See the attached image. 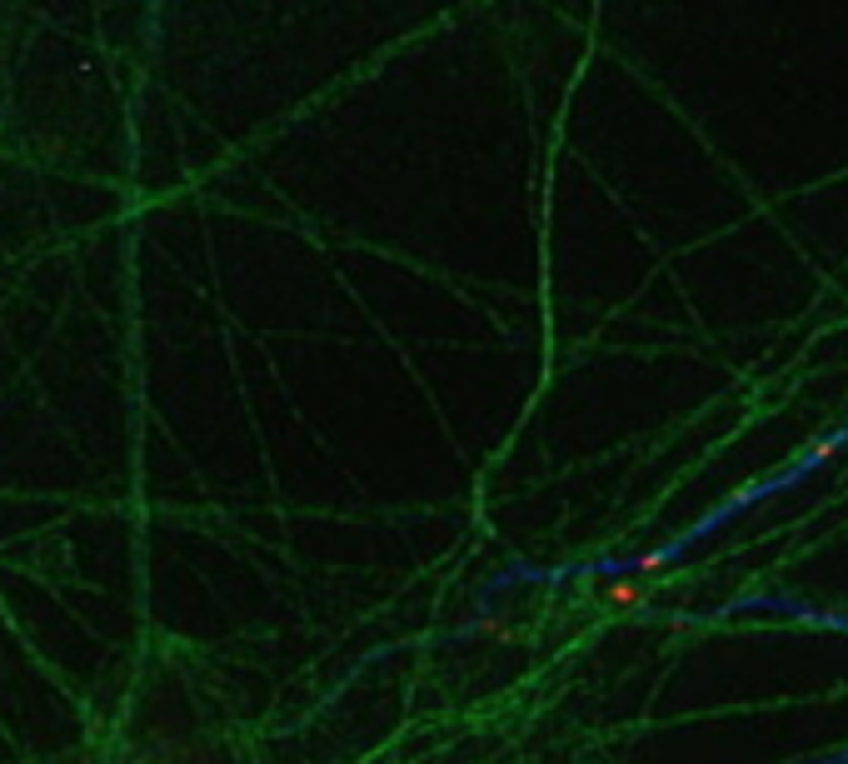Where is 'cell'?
Returning <instances> with one entry per match:
<instances>
[{
	"mask_svg": "<svg viewBox=\"0 0 848 764\" xmlns=\"http://www.w3.org/2000/svg\"><path fill=\"white\" fill-rule=\"evenodd\" d=\"M604 605H609V610H639V605H644V589L634 585V580H609V585H604Z\"/></svg>",
	"mask_w": 848,
	"mask_h": 764,
	"instance_id": "cell-1",
	"label": "cell"
}]
</instances>
